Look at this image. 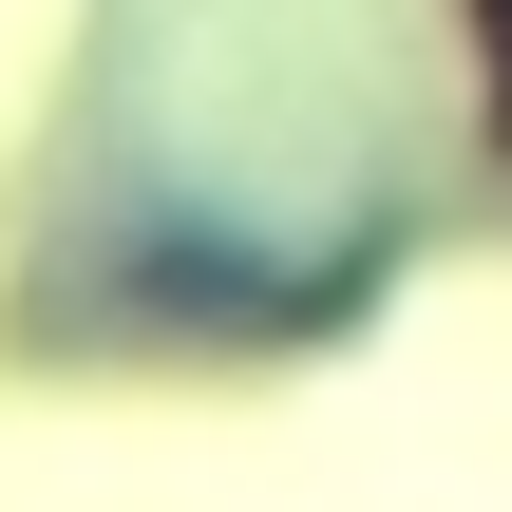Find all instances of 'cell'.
<instances>
[{
	"label": "cell",
	"instance_id": "6da1fadb",
	"mask_svg": "<svg viewBox=\"0 0 512 512\" xmlns=\"http://www.w3.org/2000/svg\"><path fill=\"white\" fill-rule=\"evenodd\" d=\"M475 57H494V114H512V0H475Z\"/></svg>",
	"mask_w": 512,
	"mask_h": 512
}]
</instances>
